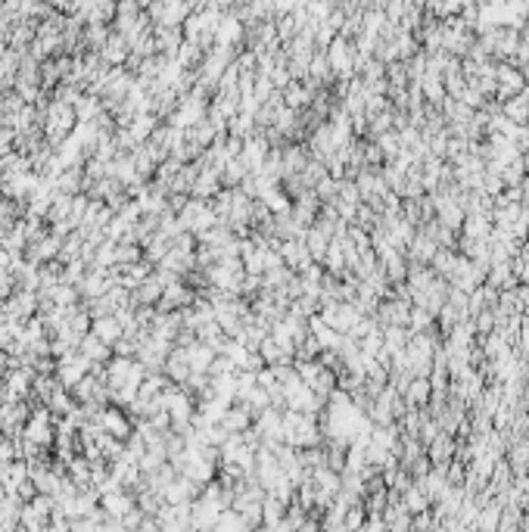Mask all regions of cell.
I'll return each mask as SVG.
<instances>
[{
	"mask_svg": "<svg viewBox=\"0 0 529 532\" xmlns=\"http://www.w3.org/2000/svg\"><path fill=\"white\" fill-rule=\"evenodd\" d=\"M93 337L100 342H106V346H115V342L125 337V330L115 317H97V321H93Z\"/></svg>",
	"mask_w": 529,
	"mask_h": 532,
	"instance_id": "obj_1",
	"label": "cell"
},
{
	"mask_svg": "<svg viewBox=\"0 0 529 532\" xmlns=\"http://www.w3.org/2000/svg\"><path fill=\"white\" fill-rule=\"evenodd\" d=\"M402 399H408V405H423L426 399H433L430 377H414V380L408 383V389L402 392Z\"/></svg>",
	"mask_w": 529,
	"mask_h": 532,
	"instance_id": "obj_2",
	"label": "cell"
},
{
	"mask_svg": "<svg viewBox=\"0 0 529 532\" xmlns=\"http://www.w3.org/2000/svg\"><path fill=\"white\" fill-rule=\"evenodd\" d=\"M100 50H103L100 56H103L106 63H125V59H128V50H131V47H128V41L122 38V34H109L106 44L100 47Z\"/></svg>",
	"mask_w": 529,
	"mask_h": 532,
	"instance_id": "obj_3",
	"label": "cell"
},
{
	"mask_svg": "<svg viewBox=\"0 0 529 532\" xmlns=\"http://www.w3.org/2000/svg\"><path fill=\"white\" fill-rule=\"evenodd\" d=\"M78 346H81V355L88 358L91 364L93 362H106V358H109V346H106V342H100L97 337H88V333H84V339L78 342Z\"/></svg>",
	"mask_w": 529,
	"mask_h": 532,
	"instance_id": "obj_4",
	"label": "cell"
},
{
	"mask_svg": "<svg viewBox=\"0 0 529 532\" xmlns=\"http://www.w3.org/2000/svg\"><path fill=\"white\" fill-rule=\"evenodd\" d=\"M501 113H505L514 125H529V103H526V97H514V100H508L505 106H501Z\"/></svg>",
	"mask_w": 529,
	"mask_h": 532,
	"instance_id": "obj_5",
	"label": "cell"
},
{
	"mask_svg": "<svg viewBox=\"0 0 529 532\" xmlns=\"http://www.w3.org/2000/svg\"><path fill=\"white\" fill-rule=\"evenodd\" d=\"M100 420H103V430H106V433H118V436L128 433V424H125V417L118 414V411H103V414H100Z\"/></svg>",
	"mask_w": 529,
	"mask_h": 532,
	"instance_id": "obj_6",
	"label": "cell"
},
{
	"mask_svg": "<svg viewBox=\"0 0 529 532\" xmlns=\"http://www.w3.org/2000/svg\"><path fill=\"white\" fill-rule=\"evenodd\" d=\"M448 451H451V442H448V436H436V439H433V458L436 461H446L448 458Z\"/></svg>",
	"mask_w": 529,
	"mask_h": 532,
	"instance_id": "obj_7",
	"label": "cell"
},
{
	"mask_svg": "<svg viewBox=\"0 0 529 532\" xmlns=\"http://www.w3.org/2000/svg\"><path fill=\"white\" fill-rule=\"evenodd\" d=\"M243 424H246L243 411H230V414H227V426H230V430H234V426H243Z\"/></svg>",
	"mask_w": 529,
	"mask_h": 532,
	"instance_id": "obj_8",
	"label": "cell"
}]
</instances>
